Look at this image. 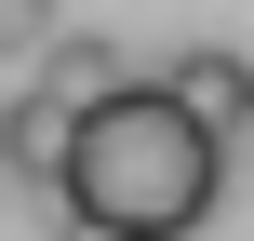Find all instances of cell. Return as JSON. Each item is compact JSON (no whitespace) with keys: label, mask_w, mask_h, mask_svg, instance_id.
<instances>
[{"label":"cell","mask_w":254,"mask_h":241,"mask_svg":"<svg viewBox=\"0 0 254 241\" xmlns=\"http://www.w3.org/2000/svg\"><path fill=\"white\" fill-rule=\"evenodd\" d=\"M214 174H228V148L201 134V121H174V94L161 80H134V94H107V107H80V148H67V228L94 241H188L214 215Z\"/></svg>","instance_id":"1"},{"label":"cell","mask_w":254,"mask_h":241,"mask_svg":"<svg viewBox=\"0 0 254 241\" xmlns=\"http://www.w3.org/2000/svg\"><path fill=\"white\" fill-rule=\"evenodd\" d=\"M67 148H80V107H67L54 80H27V94L0 107V174H13V188H67Z\"/></svg>","instance_id":"2"},{"label":"cell","mask_w":254,"mask_h":241,"mask_svg":"<svg viewBox=\"0 0 254 241\" xmlns=\"http://www.w3.org/2000/svg\"><path fill=\"white\" fill-rule=\"evenodd\" d=\"M161 94H174V121H201L214 148H241V134H254V54H174Z\"/></svg>","instance_id":"3"},{"label":"cell","mask_w":254,"mask_h":241,"mask_svg":"<svg viewBox=\"0 0 254 241\" xmlns=\"http://www.w3.org/2000/svg\"><path fill=\"white\" fill-rule=\"evenodd\" d=\"M40 80H54L67 107H107V94H134V67H121V40H67V27H54V54H40Z\"/></svg>","instance_id":"4"},{"label":"cell","mask_w":254,"mask_h":241,"mask_svg":"<svg viewBox=\"0 0 254 241\" xmlns=\"http://www.w3.org/2000/svg\"><path fill=\"white\" fill-rule=\"evenodd\" d=\"M54 54V0H0V67H40Z\"/></svg>","instance_id":"5"},{"label":"cell","mask_w":254,"mask_h":241,"mask_svg":"<svg viewBox=\"0 0 254 241\" xmlns=\"http://www.w3.org/2000/svg\"><path fill=\"white\" fill-rule=\"evenodd\" d=\"M67 241H94V228H67Z\"/></svg>","instance_id":"6"}]
</instances>
